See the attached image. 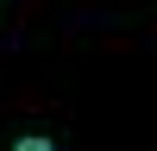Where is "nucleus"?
<instances>
[{
  "label": "nucleus",
  "instance_id": "1",
  "mask_svg": "<svg viewBox=\"0 0 157 151\" xmlns=\"http://www.w3.org/2000/svg\"><path fill=\"white\" fill-rule=\"evenodd\" d=\"M13 151H57L44 132H25V138H13Z\"/></svg>",
  "mask_w": 157,
  "mask_h": 151
}]
</instances>
